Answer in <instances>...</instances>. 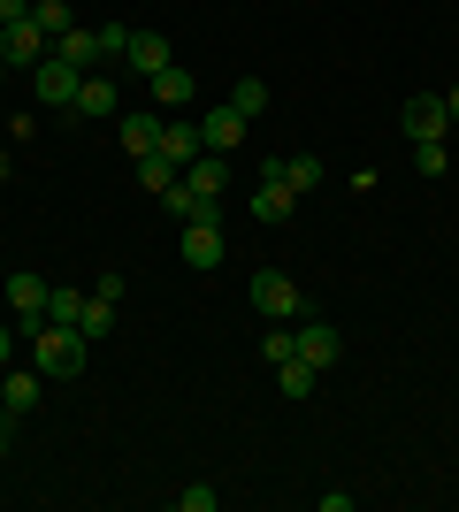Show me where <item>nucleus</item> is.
Listing matches in <instances>:
<instances>
[{
    "instance_id": "f257e3e1",
    "label": "nucleus",
    "mask_w": 459,
    "mask_h": 512,
    "mask_svg": "<svg viewBox=\"0 0 459 512\" xmlns=\"http://www.w3.org/2000/svg\"><path fill=\"white\" fill-rule=\"evenodd\" d=\"M85 352H92V337H85V329H69V321H46V329H39V367L54 375V383L85 375Z\"/></svg>"
},
{
    "instance_id": "f03ea898",
    "label": "nucleus",
    "mask_w": 459,
    "mask_h": 512,
    "mask_svg": "<svg viewBox=\"0 0 459 512\" xmlns=\"http://www.w3.org/2000/svg\"><path fill=\"white\" fill-rule=\"evenodd\" d=\"M245 299H253V314H268V321H299V314H306L299 283H291L284 268H261V276L245 283Z\"/></svg>"
},
{
    "instance_id": "7ed1b4c3",
    "label": "nucleus",
    "mask_w": 459,
    "mask_h": 512,
    "mask_svg": "<svg viewBox=\"0 0 459 512\" xmlns=\"http://www.w3.org/2000/svg\"><path fill=\"white\" fill-rule=\"evenodd\" d=\"M0 291H8V314H16V329H31V337H39V329H46V276L16 268V276H0Z\"/></svg>"
},
{
    "instance_id": "20e7f679",
    "label": "nucleus",
    "mask_w": 459,
    "mask_h": 512,
    "mask_svg": "<svg viewBox=\"0 0 459 512\" xmlns=\"http://www.w3.org/2000/svg\"><path fill=\"white\" fill-rule=\"evenodd\" d=\"M291 344H299V360L314 367V375H322V367H337V352H345V337H337V329H329V321H291Z\"/></svg>"
},
{
    "instance_id": "39448f33",
    "label": "nucleus",
    "mask_w": 459,
    "mask_h": 512,
    "mask_svg": "<svg viewBox=\"0 0 459 512\" xmlns=\"http://www.w3.org/2000/svg\"><path fill=\"white\" fill-rule=\"evenodd\" d=\"M77 85H85V69L62 62V54H46L39 62V107H77Z\"/></svg>"
},
{
    "instance_id": "423d86ee",
    "label": "nucleus",
    "mask_w": 459,
    "mask_h": 512,
    "mask_svg": "<svg viewBox=\"0 0 459 512\" xmlns=\"http://www.w3.org/2000/svg\"><path fill=\"white\" fill-rule=\"evenodd\" d=\"M452 130V115H444V92H414L406 100V146H421V138H444Z\"/></svg>"
},
{
    "instance_id": "0eeeda50",
    "label": "nucleus",
    "mask_w": 459,
    "mask_h": 512,
    "mask_svg": "<svg viewBox=\"0 0 459 512\" xmlns=\"http://www.w3.org/2000/svg\"><path fill=\"white\" fill-rule=\"evenodd\" d=\"M46 54H54V39H46L31 16H23V23H0V62H46Z\"/></svg>"
},
{
    "instance_id": "6e6552de",
    "label": "nucleus",
    "mask_w": 459,
    "mask_h": 512,
    "mask_svg": "<svg viewBox=\"0 0 459 512\" xmlns=\"http://www.w3.org/2000/svg\"><path fill=\"white\" fill-rule=\"evenodd\" d=\"M222 245H230L222 222H184V245H176V253H184V268H222Z\"/></svg>"
},
{
    "instance_id": "1a4fd4ad",
    "label": "nucleus",
    "mask_w": 459,
    "mask_h": 512,
    "mask_svg": "<svg viewBox=\"0 0 459 512\" xmlns=\"http://www.w3.org/2000/svg\"><path fill=\"white\" fill-rule=\"evenodd\" d=\"M238 138H245V115H238L230 100H222L215 115H199V146H207V153H230Z\"/></svg>"
},
{
    "instance_id": "9d476101",
    "label": "nucleus",
    "mask_w": 459,
    "mask_h": 512,
    "mask_svg": "<svg viewBox=\"0 0 459 512\" xmlns=\"http://www.w3.org/2000/svg\"><path fill=\"white\" fill-rule=\"evenodd\" d=\"M261 176H268V184H291V192L306 199L314 184H322V161H314V153H291V161H268Z\"/></svg>"
},
{
    "instance_id": "9b49d317",
    "label": "nucleus",
    "mask_w": 459,
    "mask_h": 512,
    "mask_svg": "<svg viewBox=\"0 0 459 512\" xmlns=\"http://www.w3.org/2000/svg\"><path fill=\"white\" fill-rule=\"evenodd\" d=\"M123 62H131L138 77H161V69H169V39H161V31H131V46H123Z\"/></svg>"
},
{
    "instance_id": "f8f14e48",
    "label": "nucleus",
    "mask_w": 459,
    "mask_h": 512,
    "mask_svg": "<svg viewBox=\"0 0 459 512\" xmlns=\"http://www.w3.org/2000/svg\"><path fill=\"white\" fill-rule=\"evenodd\" d=\"M153 153H169L176 169H192L199 153H207V146H199V123H169V115H161V146H153Z\"/></svg>"
},
{
    "instance_id": "ddd939ff",
    "label": "nucleus",
    "mask_w": 459,
    "mask_h": 512,
    "mask_svg": "<svg viewBox=\"0 0 459 512\" xmlns=\"http://www.w3.org/2000/svg\"><path fill=\"white\" fill-rule=\"evenodd\" d=\"M54 54H62V62H77L92 77V62H108V54H100V31H85V23H69L62 39H54Z\"/></svg>"
},
{
    "instance_id": "4468645a",
    "label": "nucleus",
    "mask_w": 459,
    "mask_h": 512,
    "mask_svg": "<svg viewBox=\"0 0 459 512\" xmlns=\"http://www.w3.org/2000/svg\"><path fill=\"white\" fill-rule=\"evenodd\" d=\"M146 85H153V100H161V115H176V107H192V92H199V85H192V69H176V62L161 69V77H146Z\"/></svg>"
},
{
    "instance_id": "2eb2a0df",
    "label": "nucleus",
    "mask_w": 459,
    "mask_h": 512,
    "mask_svg": "<svg viewBox=\"0 0 459 512\" xmlns=\"http://www.w3.org/2000/svg\"><path fill=\"white\" fill-rule=\"evenodd\" d=\"M69 115H92V123H108V115H123V100H115V85H108V77H85V85H77V107H69Z\"/></svg>"
},
{
    "instance_id": "dca6fc26",
    "label": "nucleus",
    "mask_w": 459,
    "mask_h": 512,
    "mask_svg": "<svg viewBox=\"0 0 459 512\" xmlns=\"http://www.w3.org/2000/svg\"><path fill=\"white\" fill-rule=\"evenodd\" d=\"M291 207H299V192L261 176V192H253V222H268V230H276V222H291Z\"/></svg>"
},
{
    "instance_id": "f3484780",
    "label": "nucleus",
    "mask_w": 459,
    "mask_h": 512,
    "mask_svg": "<svg viewBox=\"0 0 459 512\" xmlns=\"http://www.w3.org/2000/svg\"><path fill=\"white\" fill-rule=\"evenodd\" d=\"M115 123H123V153H131V161H146V153L161 146V115H115Z\"/></svg>"
},
{
    "instance_id": "a211bd4d",
    "label": "nucleus",
    "mask_w": 459,
    "mask_h": 512,
    "mask_svg": "<svg viewBox=\"0 0 459 512\" xmlns=\"http://www.w3.org/2000/svg\"><path fill=\"white\" fill-rule=\"evenodd\" d=\"M0 398H8V421H23L39 406V375H0Z\"/></svg>"
},
{
    "instance_id": "6ab92c4d",
    "label": "nucleus",
    "mask_w": 459,
    "mask_h": 512,
    "mask_svg": "<svg viewBox=\"0 0 459 512\" xmlns=\"http://www.w3.org/2000/svg\"><path fill=\"white\" fill-rule=\"evenodd\" d=\"M176 176H184V169H176V161H169V153H146V161H138V184H146V192H153V199H161V192H169V184H176Z\"/></svg>"
},
{
    "instance_id": "aec40b11",
    "label": "nucleus",
    "mask_w": 459,
    "mask_h": 512,
    "mask_svg": "<svg viewBox=\"0 0 459 512\" xmlns=\"http://www.w3.org/2000/svg\"><path fill=\"white\" fill-rule=\"evenodd\" d=\"M85 299H92V291H69V283H54V291H46V321H69V329H77Z\"/></svg>"
},
{
    "instance_id": "412c9836",
    "label": "nucleus",
    "mask_w": 459,
    "mask_h": 512,
    "mask_svg": "<svg viewBox=\"0 0 459 512\" xmlns=\"http://www.w3.org/2000/svg\"><path fill=\"white\" fill-rule=\"evenodd\" d=\"M230 107H238L245 123H253V115H268V85H261V77H238V85H230Z\"/></svg>"
},
{
    "instance_id": "4be33fe9",
    "label": "nucleus",
    "mask_w": 459,
    "mask_h": 512,
    "mask_svg": "<svg viewBox=\"0 0 459 512\" xmlns=\"http://www.w3.org/2000/svg\"><path fill=\"white\" fill-rule=\"evenodd\" d=\"M77 329H85V337L100 344V337L115 329V299H100V291H92V299H85V314H77Z\"/></svg>"
},
{
    "instance_id": "5701e85b",
    "label": "nucleus",
    "mask_w": 459,
    "mask_h": 512,
    "mask_svg": "<svg viewBox=\"0 0 459 512\" xmlns=\"http://www.w3.org/2000/svg\"><path fill=\"white\" fill-rule=\"evenodd\" d=\"M31 23H39L46 39H62V31H69L77 16H69V0H31Z\"/></svg>"
},
{
    "instance_id": "b1692460",
    "label": "nucleus",
    "mask_w": 459,
    "mask_h": 512,
    "mask_svg": "<svg viewBox=\"0 0 459 512\" xmlns=\"http://www.w3.org/2000/svg\"><path fill=\"white\" fill-rule=\"evenodd\" d=\"M276 390H284L291 406H299L306 390H314V367H306V360H284V367H276Z\"/></svg>"
},
{
    "instance_id": "393cba45",
    "label": "nucleus",
    "mask_w": 459,
    "mask_h": 512,
    "mask_svg": "<svg viewBox=\"0 0 459 512\" xmlns=\"http://www.w3.org/2000/svg\"><path fill=\"white\" fill-rule=\"evenodd\" d=\"M414 169L421 176H444V169H452V146H444V138H421V146H414Z\"/></svg>"
},
{
    "instance_id": "a878e982",
    "label": "nucleus",
    "mask_w": 459,
    "mask_h": 512,
    "mask_svg": "<svg viewBox=\"0 0 459 512\" xmlns=\"http://www.w3.org/2000/svg\"><path fill=\"white\" fill-rule=\"evenodd\" d=\"M261 360H268V367H284V360H299V344H291V329H284V321H276V329H268V344H261Z\"/></svg>"
},
{
    "instance_id": "bb28decb",
    "label": "nucleus",
    "mask_w": 459,
    "mask_h": 512,
    "mask_svg": "<svg viewBox=\"0 0 459 512\" xmlns=\"http://www.w3.org/2000/svg\"><path fill=\"white\" fill-rule=\"evenodd\" d=\"M176 505H184V512H215V505H222V490H207V482H192V490H176Z\"/></svg>"
},
{
    "instance_id": "cd10ccee",
    "label": "nucleus",
    "mask_w": 459,
    "mask_h": 512,
    "mask_svg": "<svg viewBox=\"0 0 459 512\" xmlns=\"http://www.w3.org/2000/svg\"><path fill=\"white\" fill-rule=\"evenodd\" d=\"M123 46H131V31H123V23H100V54H108V62L123 54Z\"/></svg>"
},
{
    "instance_id": "c85d7f7f",
    "label": "nucleus",
    "mask_w": 459,
    "mask_h": 512,
    "mask_svg": "<svg viewBox=\"0 0 459 512\" xmlns=\"http://www.w3.org/2000/svg\"><path fill=\"white\" fill-rule=\"evenodd\" d=\"M31 16V0H0V23H23Z\"/></svg>"
},
{
    "instance_id": "c756f323",
    "label": "nucleus",
    "mask_w": 459,
    "mask_h": 512,
    "mask_svg": "<svg viewBox=\"0 0 459 512\" xmlns=\"http://www.w3.org/2000/svg\"><path fill=\"white\" fill-rule=\"evenodd\" d=\"M8 352H16V321H0V367H8Z\"/></svg>"
},
{
    "instance_id": "7c9ffc66",
    "label": "nucleus",
    "mask_w": 459,
    "mask_h": 512,
    "mask_svg": "<svg viewBox=\"0 0 459 512\" xmlns=\"http://www.w3.org/2000/svg\"><path fill=\"white\" fill-rule=\"evenodd\" d=\"M444 115H452V123H459V85H452V92H444Z\"/></svg>"
},
{
    "instance_id": "2f4dec72",
    "label": "nucleus",
    "mask_w": 459,
    "mask_h": 512,
    "mask_svg": "<svg viewBox=\"0 0 459 512\" xmlns=\"http://www.w3.org/2000/svg\"><path fill=\"white\" fill-rule=\"evenodd\" d=\"M0 459H8V421H0Z\"/></svg>"
},
{
    "instance_id": "473e14b6",
    "label": "nucleus",
    "mask_w": 459,
    "mask_h": 512,
    "mask_svg": "<svg viewBox=\"0 0 459 512\" xmlns=\"http://www.w3.org/2000/svg\"><path fill=\"white\" fill-rule=\"evenodd\" d=\"M0 176H8V153H0Z\"/></svg>"
},
{
    "instance_id": "72a5a7b5",
    "label": "nucleus",
    "mask_w": 459,
    "mask_h": 512,
    "mask_svg": "<svg viewBox=\"0 0 459 512\" xmlns=\"http://www.w3.org/2000/svg\"><path fill=\"white\" fill-rule=\"evenodd\" d=\"M0 421H8V398H0Z\"/></svg>"
},
{
    "instance_id": "f704fd0d",
    "label": "nucleus",
    "mask_w": 459,
    "mask_h": 512,
    "mask_svg": "<svg viewBox=\"0 0 459 512\" xmlns=\"http://www.w3.org/2000/svg\"><path fill=\"white\" fill-rule=\"evenodd\" d=\"M0 77H8V62H0Z\"/></svg>"
}]
</instances>
